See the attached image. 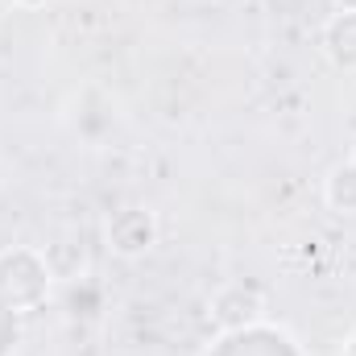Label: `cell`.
<instances>
[{"instance_id": "9", "label": "cell", "mask_w": 356, "mask_h": 356, "mask_svg": "<svg viewBox=\"0 0 356 356\" xmlns=\"http://www.w3.org/2000/svg\"><path fill=\"white\" fill-rule=\"evenodd\" d=\"M353 158H356V145H353Z\"/></svg>"}, {"instance_id": "2", "label": "cell", "mask_w": 356, "mask_h": 356, "mask_svg": "<svg viewBox=\"0 0 356 356\" xmlns=\"http://www.w3.org/2000/svg\"><path fill=\"white\" fill-rule=\"evenodd\" d=\"M207 315L216 319L220 332H241V327L266 323L269 298H266V290L253 286V282H228V286H220V290L211 294Z\"/></svg>"}, {"instance_id": "1", "label": "cell", "mask_w": 356, "mask_h": 356, "mask_svg": "<svg viewBox=\"0 0 356 356\" xmlns=\"http://www.w3.org/2000/svg\"><path fill=\"white\" fill-rule=\"evenodd\" d=\"M50 286H54V269H50L42 249H33V245L0 249V298L17 315H29V311L46 307Z\"/></svg>"}, {"instance_id": "3", "label": "cell", "mask_w": 356, "mask_h": 356, "mask_svg": "<svg viewBox=\"0 0 356 356\" xmlns=\"http://www.w3.org/2000/svg\"><path fill=\"white\" fill-rule=\"evenodd\" d=\"M104 236H108V249L116 257L137 261L158 245V216L149 207H120L116 216H108Z\"/></svg>"}, {"instance_id": "5", "label": "cell", "mask_w": 356, "mask_h": 356, "mask_svg": "<svg viewBox=\"0 0 356 356\" xmlns=\"http://www.w3.org/2000/svg\"><path fill=\"white\" fill-rule=\"evenodd\" d=\"M323 203L336 216H356V158L336 162L323 175Z\"/></svg>"}, {"instance_id": "6", "label": "cell", "mask_w": 356, "mask_h": 356, "mask_svg": "<svg viewBox=\"0 0 356 356\" xmlns=\"http://www.w3.org/2000/svg\"><path fill=\"white\" fill-rule=\"evenodd\" d=\"M4 8H42V4H50V0H0Z\"/></svg>"}, {"instance_id": "7", "label": "cell", "mask_w": 356, "mask_h": 356, "mask_svg": "<svg viewBox=\"0 0 356 356\" xmlns=\"http://www.w3.org/2000/svg\"><path fill=\"white\" fill-rule=\"evenodd\" d=\"M332 13H356V0H332Z\"/></svg>"}, {"instance_id": "8", "label": "cell", "mask_w": 356, "mask_h": 356, "mask_svg": "<svg viewBox=\"0 0 356 356\" xmlns=\"http://www.w3.org/2000/svg\"><path fill=\"white\" fill-rule=\"evenodd\" d=\"M340 356H356V332L344 340V348H340Z\"/></svg>"}, {"instance_id": "4", "label": "cell", "mask_w": 356, "mask_h": 356, "mask_svg": "<svg viewBox=\"0 0 356 356\" xmlns=\"http://www.w3.org/2000/svg\"><path fill=\"white\" fill-rule=\"evenodd\" d=\"M319 54L332 71L356 75V13H327L319 25Z\"/></svg>"}]
</instances>
